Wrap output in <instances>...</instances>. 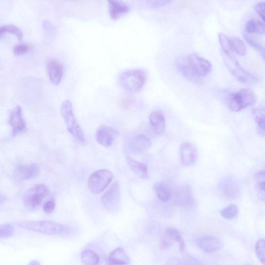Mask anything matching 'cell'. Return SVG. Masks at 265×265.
I'll list each match as a JSON object with an SVG mask.
<instances>
[{
  "instance_id": "24",
  "label": "cell",
  "mask_w": 265,
  "mask_h": 265,
  "mask_svg": "<svg viewBox=\"0 0 265 265\" xmlns=\"http://www.w3.org/2000/svg\"><path fill=\"white\" fill-rule=\"evenodd\" d=\"M254 119L259 135L264 137V111L263 109H256L253 111Z\"/></svg>"
},
{
  "instance_id": "14",
  "label": "cell",
  "mask_w": 265,
  "mask_h": 265,
  "mask_svg": "<svg viewBox=\"0 0 265 265\" xmlns=\"http://www.w3.org/2000/svg\"><path fill=\"white\" fill-rule=\"evenodd\" d=\"M47 68L51 82L54 85L58 86L61 83L63 77V65L58 60L51 58L47 62Z\"/></svg>"
},
{
  "instance_id": "12",
  "label": "cell",
  "mask_w": 265,
  "mask_h": 265,
  "mask_svg": "<svg viewBox=\"0 0 265 265\" xmlns=\"http://www.w3.org/2000/svg\"><path fill=\"white\" fill-rule=\"evenodd\" d=\"M176 68L186 79L197 84H202L201 78L197 77L193 72L187 61L186 56L178 57L176 60Z\"/></svg>"
},
{
  "instance_id": "29",
  "label": "cell",
  "mask_w": 265,
  "mask_h": 265,
  "mask_svg": "<svg viewBox=\"0 0 265 265\" xmlns=\"http://www.w3.org/2000/svg\"><path fill=\"white\" fill-rule=\"evenodd\" d=\"M7 33L15 35L18 40H22L23 37L22 31L15 25H6L0 27V38Z\"/></svg>"
},
{
  "instance_id": "28",
  "label": "cell",
  "mask_w": 265,
  "mask_h": 265,
  "mask_svg": "<svg viewBox=\"0 0 265 265\" xmlns=\"http://www.w3.org/2000/svg\"><path fill=\"white\" fill-rule=\"evenodd\" d=\"M231 48L233 51L241 56H244L247 52V47L244 42L238 37L230 40Z\"/></svg>"
},
{
  "instance_id": "16",
  "label": "cell",
  "mask_w": 265,
  "mask_h": 265,
  "mask_svg": "<svg viewBox=\"0 0 265 265\" xmlns=\"http://www.w3.org/2000/svg\"><path fill=\"white\" fill-rule=\"evenodd\" d=\"M109 16L114 21L119 20L129 11L128 6L121 0H107Z\"/></svg>"
},
{
  "instance_id": "18",
  "label": "cell",
  "mask_w": 265,
  "mask_h": 265,
  "mask_svg": "<svg viewBox=\"0 0 265 265\" xmlns=\"http://www.w3.org/2000/svg\"><path fill=\"white\" fill-rule=\"evenodd\" d=\"M198 157L195 147L190 143H183L180 148V158L182 163L185 166H192L195 164Z\"/></svg>"
},
{
  "instance_id": "6",
  "label": "cell",
  "mask_w": 265,
  "mask_h": 265,
  "mask_svg": "<svg viewBox=\"0 0 265 265\" xmlns=\"http://www.w3.org/2000/svg\"><path fill=\"white\" fill-rule=\"evenodd\" d=\"M50 193V190L45 184H37L25 193L23 198L24 204L30 210H36Z\"/></svg>"
},
{
  "instance_id": "21",
  "label": "cell",
  "mask_w": 265,
  "mask_h": 265,
  "mask_svg": "<svg viewBox=\"0 0 265 265\" xmlns=\"http://www.w3.org/2000/svg\"><path fill=\"white\" fill-rule=\"evenodd\" d=\"M126 159L128 166L136 175L143 179L148 178V167L146 164L137 161L129 157H127Z\"/></svg>"
},
{
  "instance_id": "31",
  "label": "cell",
  "mask_w": 265,
  "mask_h": 265,
  "mask_svg": "<svg viewBox=\"0 0 265 265\" xmlns=\"http://www.w3.org/2000/svg\"><path fill=\"white\" fill-rule=\"evenodd\" d=\"M255 252L259 261L263 264H265V242L263 239L258 240L255 245Z\"/></svg>"
},
{
  "instance_id": "17",
  "label": "cell",
  "mask_w": 265,
  "mask_h": 265,
  "mask_svg": "<svg viewBox=\"0 0 265 265\" xmlns=\"http://www.w3.org/2000/svg\"><path fill=\"white\" fill-rule=\"evenodd\" d=\"M199 248L207 253H213L221 249L222 243L217 238L213 236H205L197 240Z\"/></svg>"
},
{
  "instance_id": "19",
  "label": "cell",
  "mask_w": 265,
  "mask_h": 265,
  "mask_svg": "<svg viewBox=\"0 0 265 265\" xmlns=\"http://www.w3.org/2000/svg\"><path fill=\"white\" fill-rule=\"evenodd\" d=\"M151 146L152 141L148 137L139 135L131 140L129 148L136 154H141L148 150Z\"/></svg>"
},
{
  "instance_id": "36",
  "label": "cell",
  "mask_w": 265,
  "mask_h": 265,
  "mask_svg": "<svg viewBox=\"0 0 265 265\" xmlns=\"http://www.w3.org/2000/svg\"><path fill=\"white\" fill-rule=\"evenodd\" d=\"M173 0H147L148 6L154 9L166 6L172 3Z\"/></svg>"
},
{
  "instance_id": "13",
  "label": "cell",
  "mask_w": 265,
  "mask_h": 265,
  "mask_svg": "<svg viewBox=\"0 0 265 265\" xmlns=\"http://www.w3.org/2000/svg\"><path fill=\"white\" fill-rule=\"evenodd\" d=\"M176 203L181 206L187 207L191 206L194 203L192 191L187 184L178 187L174 194Z\"/></svg>"
},
{
  "instance_id": "15",
  "label": "cell",
  "mask_w": 265,
  "mask_h": 265,
  "mask_svg": "<svg viewBox=\"0 0 265 265\" xmlns=\"http://www.w3.org/2000/svg\"><path fill=\"white\" fill-rule=\"evenodd\" d=\"M40 169L36 164L21 165L16 167L14 171V176L18 181H26L36 177Z\"/></svg>"
},
{
  "instance_id": "20",
  "label": "cell",
  "mask_w": 265,
  "mask_h": 265,
  "mask_svg": "<svg viewBox=\"0 0 265 265\" xmlns=\"http://www.w3.org/2000/svg\"><path fill=\"white\" fill-rule=\"evenodd\" d=\"M149 122L154 134L158 136L163 134L166 122L163 114L159 111H153L149 116Z\"/></svg>"
},
{
  "instance_id": "34",
  "label": "cell",
  "mask_w": 265,
  "mask_h": 265,
  "mask_svg": "<svg viewBox=\"0 0 265 265\" xmlns=\"http://www.w3.org/2000/svg\"><path fill=\"white\" fill-rule=\"evenodd\" d=\"M14 232V227L11 224L0 225V239L11 237Z\"/></svg>"
},
{
  "instance_id": "25",
  "label": "cell",
  "mask_w": 265,
  "mask_h": 265,
  "mask_svg": "<svg viewBox=\"0 0 265 265\" xmlns=\"http://www.w3.org/2000/svg\"><path fill=\"white\" fill-rule=\"evenodd\" d=\"M82 262L86 265L98 264L100 261L99 255L92 250L86 249L82 253Z\"/></svg>"
},
{
  "instance_id": "5",
  "label": "cell",
  "mask_w": 265,
  "mask_h": 265,
  "mask_svg": "<svg viewBox=\"0 0 265 265\" xmlns=\"http://www.w3.org/2000/svg\"><path fill=\"white\" fill-rule=\"evenodd\" d=\"M224 61L230 73L240 82L245 84L256 83L258 78L243 69L234 55L225 54Z\"/></svg>"
},
{
  "instance_id": "32",
  "label": "cell",
  "mask_w": 265,
  "mask_h": 265,
  "mask_svg": "<svg viewBox=\"0 0 265 265\" xmlns=\"http://www.w3.org/2000/svg\"><path fill=\"white\" fill-rule=\"evenodd\" d=\"M219 38L224 54L228 55H234V51L231 48L230 41L228 37L223 33H220L219 35Z\"/></svg>"
},
{
  "instance_id": "23",
  "label": "cell",
  "mask_w": 265,
  "mask_h": 265,
  "mask_svg": "<svg viewBox=\"0 0 265 265\" xmlns=\"http://www.w3.org/2000/svg\"><path fill=\"white\" fill-rule=\"evenodd\" d=\"M154 187L156 193L161 201L167 202L170 200L173 192L170 186L166 183L164 182H157Z\"/></svg>"
},
{
  "instance_id": "2",
  "label": "cell",
  "mask_w": 265,
  "mask_h": 265,
  "mask_svg": "<svg viewBox=\"0 0 265 265\" xmlns=\"http://www.w3.org/2000/svg\"><path fill=\"white\" fill-rule=\"evenodd\" d=\"M147 74L142 69H134L123 72L119 77L121 86L131 93L140 92L144 87L147 81Z\"/></svg>"
},
{
  "instance_id": "26",
  "label": "cell",
  "mask_w": 265,
  "mask_h": 265,
  "mask_svg": "<svg viewBox=\"0 0 265 265\" xmlns=\"http://www.w3.org/2000/svg\"><path fill=\"white\" fill-rule=\"evenodd\" d=\"M223 194L229 198H235L239 194V186L234 182L226 181L223 183L222 187Z\"/></svg>"
},
{
  "instance_id": "4",
  "label": "cell",
  "mask_w": 265,
  "mask_h": 265,
  "mask_svg": "<svg viewBox=\"0 0 265 265\" xmlns=\"http://www.w3.org/2000/svg\"><path fill=\"white\" fill-rule=\"evenodd\" d=\"M256 97L251 89L244 88L231 93L227 98L229 108L232 111L239 112L248 107L254 105Z\"/></svg>"
},
{
  "instance_id": "41",
  "label": "cell",
  "mask_w": 265,
  "mask_h": 265,
  "mask_svg": "<svg viewBox=\"0 0 265 265\" xmlns=\"http://www.w3.org/2000/svg\"><path fill=\"white\" fill-rule=\"evenodd\" d=\"M257 26V32L260 34H263L264 33V26L263 23L258 20H256Z\"/></svg>"
},
{
  "instance_id": "10",
  "label": "cell",
  "mask_w": 265,
  "mask_h": 265,
  "mask_svg": "<svg viewBox=\"0 0 265 265\" xmlns=\"http://www.w3.org/2000/svg\"><path fill=\"white\" fill-rule=\"evenodd\" d=\"M119 132L116 129L105 125H101L96 132L97 142L102 146L109 148L118 136Z\"/></svg>"
},
{
  "instance_id": "38",
  "label": "cell",
  "mask_w": 265,
  "mask_h": 265,
  "mask_svg": "<svg viewBox=\"0 0 265 265\" xmlns=\"http://www.w3.org/2000/svg\"><path fill=\"white\" fill-rule=\"evenodd\" d=\"M246 31L249 33L257 32V26L256 21L254 20L249 21L245 25Z\"/></svg>"
},
{
  "instance_id": "33",
  "label": "cell",
  "mask_w": 265,
  "mask_h": 265,
  "mask_svg": "<svg viewBox=\"0 0 265 265\" xmlns=\"http://www.w3.org/2000/svg\"><path fill=\"white\" fill-rule=\"evenodd\" d=\"M244 38L247 42L253 48H254L256 50L260 52V53L262 55L263 58L264 57V48L260 44L259 42H258L253 37H252L250 35L245 34L244 35Z\"/></svg>"
},
{
  "instance_id": "1",
  "label": "cell",
  "mask_w": 265,
  "mask_h": 265,
  "mask_svg": "<svg viewBox=\"0 0 265 265\" xmlns=\"http://www.w3.org/2000/svg\"><path fill=\"white\" fill-rule=\"evenodd\" d=\"M23 229L50 235H68L72 233V228L49 221H23L17 223Z\"/></svg>"
},
{
  "instance_id": "35",
  "label": "cell",
  "mask_w": 265,
  "mask_h": 265,
  "mask_svg": "<svg viewBox=\"0 0 265 265\" xmlns=\"http://www.w3.org/2000/svg\"><path fill=\"white\" fill-rule=\"evenodd\" d=\"M255 178L257 181V187L260 193V194L262 195V197H264V178H265V173L263 171L259 172L256 174Z\"/></svg>"
},
{
  "instance_id": "7",
  "label": "cell",
  "mask_w": 265,
  "mask_h": 265,
  "mask_svg": "<svg viewBox=\"0 0 265 265\" xmlns=\"http://www.w3.org/2000/svg\"><path fill=\"white\" fill-rule=\"evenodd\" d=\"M113 178L112 173L107 169H100L90 176L88 186L91 192L99 194L110 183Z\"/></svg>"
},
{
  "instance_id": "9",
  "label": "cell",
  "mask_w": 265,
  "mask_h": 265,
  "mask_svg": "<svg viewBox=\"0 0 265 265\" xmlns=\"http://www.w3.org/2000/svg\"><path fill=\"white\" fill-rule=\"evenodd\" d=\"M187 61L194 73L198 77L209 75L212 70V65L207 60L196 53L186 56Z\"/></svg>"
},
{
  "instance_id": "42",
  "label": "cell",
  "mask_w": 265,
  "mask_h": 265,
  "mask_svg": "<svg viewBox=\"0 0 265 265\" xmlns=\"http://www.w3.org/2000/svg\"><path fill=\"white\" fill-rule=\"evenodd\" d=\"M6 200L5 196L0 194V204H3Z\"/></svg>"
},
{
  "instance_id": "8",
  "label": "cell",
  "mask_w": 265,
  "mask_h": 265,
  "mask_svg": "<svg viewBox=\"0 0 265 265\" xmlns=\"http://www.w3.org/2000/svg\"><path fill=\"white\" fill-rule=\"evenodd\" d=\"M103 209L109 213L117 212L121 204V189L116 181L103 196L101 200Z\"/></svg>"
},
{
  "instance_id": "30",
  "label": "cell",
  "mask_w": 265,
  "mask_h": 265,
  "mask_svg": "<svg viewBox=\"0 0 265 265\" xmlns=\"http://www.w3.org/2000/svg\"><path fill=\"white\" fill-rule=\"evenodd\" d=\"M239 213L237 205H231L223 209L221 211V216L227 220H232L236 218Z\"/></svg>"
},
{
  "instance_id": "3",
  "label": "cell",
  "mask_w": 265,
  "mask_h": 265,
  "mask_svg": "<svg viewBox=\"0 0 265 265\" xmlns=\"http://www.w3.org/2000/svg\"><path fill=\"white\" fill-rule=\"evenodd\" d=\"M61 113L70 134L82 144L86 142L84 131L79 124L71 102L64 101L61 105Z\"/></svg>"
},
{
  "instance_id": "27",
  "label": "cell",
  "mask_w": 265,
  "mask_h": 265,
  "mask_svg": "<svg viewBox=\"0 0 265 265\" xmlns=\"http://www.w3.org/2000/svg\"><path fill=\"white\" fill-rule=\"evenodd\" d=\"M171 240L179 244V250L183 252L185 249V244L183 238L179 231L174 228H168L166 230L165 235Z\"/></svg>"
},
{
  "instance_id": "37",
  "label": "cell",
  "mask_w": 265,
  "mask_h": 265,
  "mask_svg": "<svg viewBox=\"0 0 265 265\" xmlns=\"http://www.w3.org/2000/svg\"><path fill=\"white\" fill-rule=\"evenodd\" d=\"M31 47L26 44H22L16 45L14 48V53L16 55H22L27 53Z\"/></svg>"
},
{
  "instance_id": "22",
  "label": "cell",
  "mask_w": 265,
  "mask_h": 265,
  "mask_svg": "<svg viewBox=\"0 0 265 265\" xmlns=\"http://www.w3.org/2000/svg\"><path fill=\"white\" fill-rule=\"evenodd\" d=\"M108 262L110 264H127L130 259L123 249L118 248L110 253Z\"/></svg>"
},
{
  "instance_id": "40",
  "label": "cell",
  "mask_w": 265,
  "mask_h": 265,
  "mask_svg": "<svg viewBox=\"0 0 265 265\" xmlns=\"http://www.w3.org/2000/svg\"><path fill=\"white\" fill-rule=\"evenodd\" d=\"M255 10L256 13L261 17L262 21H264V4L260 3L257 4L255 7Z\"/></svg>"
},
{
  "instance_id": "39",
  "label": "cell",
  "mask_w": 265,
  "mask_h": 265,
  "mask_svg": "<svg viewBox=\"0 0 265 265\" xmlns=\"http://www.w3.org/2000/svg\"><path fill=\"white\" fill-rule=\"evenodd\" d=\"M55 203L54 200H50L48 201L44 205V211L47 214H50L53 212L55 209Z\"/></svg>"
},
{
  "instance_id": "11",
  "label": "cell",
  "mask_w": 265,
  "mask_h": 265,
  "mask_svg": "<svg viewBox=\"0 0 265 265\" xmlns=\"http://www.w3.org/2000/svg\"><path fill=\"white\" fill-rule=\"evenodd\" d=\"M9 123L12 128V134L16 136L23 134L27 128V125L23 115L22 108L16 106L10 113Z\"/></svg>"
}]
</instances>
